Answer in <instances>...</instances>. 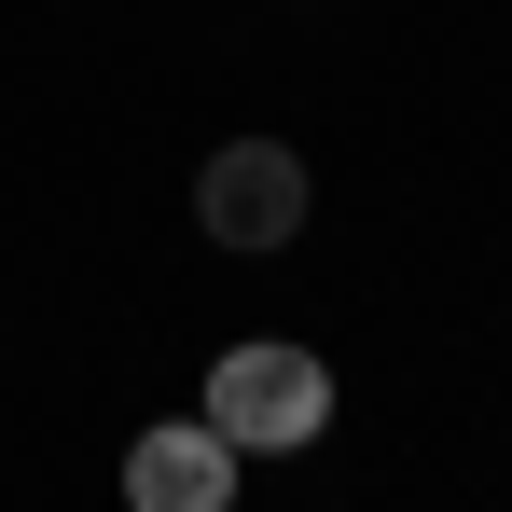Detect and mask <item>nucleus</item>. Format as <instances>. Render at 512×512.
I'll return each mask as SVG.
<instances>
[{
    "label": "nucleus",
    "instance_id": "3",
    "mask_svg": "<svg viewBox=\"0 0 512 512\" xmlns=\"http://www.w3.org/2000/svg\"><path fill=\"white\" fill-rule=\"evenodd\" d=\"M125 512H236V443L208 416H167L125 443Z\"/></svg>",
    "mask_w": 512,
    "mask_h": 512
},
{
    "label": "nucleus",
    "instance_id": "1",
    "mask_svg": "<svg viewBox=\"0 0 512 512\" xmlns=\"http://www.w3.org/2000/svg\"><path fill=\"white\" fill-rule=\"evenodd\" d=\"M208 429L236 443V457H291V443H319L333 429V374H319V346H222V374H208Z\"/></svg>",
    "mask_w": 512,
    "mask_h": 512
},
{
    "label": "nucleus",
    "instance_id": "2",
    "mask_svg": "<svg viewBox=\"0 0 512 512\" xmlns=\"http://www.w3.org/2000/svg\"><path fill=\"white\" fill-rule=\"evenodd\" d=\"M194 222H208V250H291L305 236V153L291 139H222L208 180H194Z\"/></svg>",
    "mask_w": 512,
    "mask_h": 512
}]
</instances>
